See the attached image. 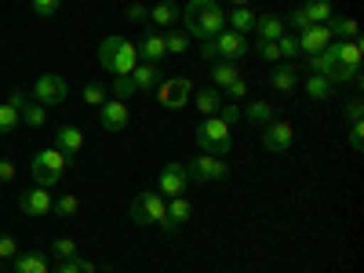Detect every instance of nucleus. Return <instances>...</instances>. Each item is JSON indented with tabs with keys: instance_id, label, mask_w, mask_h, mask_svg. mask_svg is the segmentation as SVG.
Returning a JSON list of instances; mask_svg holds the SVG:
<instances>
[{
	"instance_id": "2eb2a0df",
	"label": "nucleus",
	"mask_w": 364,
	"mask_h": 273,
	"mask_svg": "<svg viewBox=\"0 0 364 273\" xmlns=\"http://www.w3.org/2000/svg\"><path fill=\"white\" fill-rule=\"evenodd\" d=\"M164 58H168V44H164V33H157V29H154V33H146L142 37V44H139V63H164Z\"/></svg>"
},
{
	"instance_id": "9d476101",
	"label": "nucleus",
	"mask_w": 364,
	"mask_h": 273,
	"mask_svg": "<svg viewBox=\"0 0 364 273\" xmlns=\"http://www.w3.org/2000/svg\"><path fill=\"white\" fill-rule=\"evenodd\" d=\"M51 204H55V197H51V190H44V186H33V190H26V193L18 197V211H22V215H29V219L51 215Z\"/></svg>"
},
{
	"instance_id": "09e8293b",
	"label": "nucleus",
	"mask_w": 364,
	"mask_h": 273,
	"mask_svg": "<svg viewBox=\"0 0 364 273\" xmlns=\"http://www.w3.org/2000/svg\"><path fill=\"white\" fill-rule=\"evenodd\" d=\"M15 109H22L26 102H29V91H22V87H11V99H8Z\"/></svg>"
},
{
	"instance_id": "7ed1b4c3",
	"label": "nucleus",
	"mask_w": 364,
	"mask_h": 273,
	"mask_svg": "<svg viewBox=\"0 0 364 273\" xmlns=\"http://www.w3.org/2000/svg\"><path fill=\"white\" fill-rule=\"evenodd\" d=\"M73 164V157H66L63 149H41V154L33 157V164H29V171H33V182L37 186H44V190H51L58 178L66 175V168Z\"/></svg>"
},
{
	"instance_id": "c85d7f7f",
	"label": "nucleus",
	"mask_w": 364,
	"mask_h": 273,
	"mask_svg": "<svg viewBox=\"0 0 364 273\" xmlns=\"http://www.w3.org/2000/svg\"><path fill=\"white\" fill-rule=\"evenodd\" d=\"M302 11L310 15V22H314V26H324L331 15H336V8H331V0H306V4H302Z\"/></svg>"
},
{
	"instance_id": "1a4fd4ad",
	"label": "nucleus",
	"mask_w": 364,
	"mask_h": 273,
	"mask_svg": "<svg viewBox=\"0 0 364 273\" xmlns=\"http://www.w3.org/2000/svg\"><path fill=\"white\" fill-rule=\"evenodd\" d=\"M211 44H215V55L226 58V63H237V58H245L252 51L248 37L245 33H233V29H223L219 37H211Z\"/></svg>"
},
{
	"instance_id": "864d4df0",
	"label": "nucleus",
	"mask_w": 364,
	"mask_h": 273,
	"mask_svg": "<svg viewBox=\"0 0 364 273\" xmlns=\"http://www.w3.org/2000/svg\"><path fill=\"white\" fill-rule=\"evenodd\" d=\"M230 4H237V8H248V4H252V0H230Z\"/></svg>"
},
{
	"instance_id": "393cba45",
	"label": "nucleus",
	"mask_w": 364,
	"mask_h": 273,
	"mask_svg": "<svg viewBox=\"0 0 364 273\" xmlns=\"http://www.w3.org/2000/svg\"><path fill=\"white\" fill-rule=\"evenodd\" d=\"M302 87H306V95H310V99H317V102L331 99V91H336V84H331L328 77H321V73H310L306 80H302Z\"/></svg>"
},
{
	"instance_id": "412c9836",
	"label": "nucleus",
	"mask_w": 364,
	"mask_h": 273,
	"mask_svg": "<svg viewBox=\"0 0 364 273\" xmlns=\"http://www.w3.org/2000/svg\"><path fill=\"white\" fill-rule=\"evenodd\" d=\"M255 33H259V41H281L284 18L281 15H255Z\"/></svg>"
},
{
	"instance_id": "2f4dec72",
	"label": "nucleus",
	"mask_w": 364,
	"mask_h": 273,
	"mask_svg": "<svg viewBox=\"0 0 364 273\" xmlns=\"http://www.w3.org/2000/svg\"><path fill=\"white\" fill-rule=\"evenodd\" d=\"M51 255L55 259H77L80 255V245L73 237H58V240H51Z\"/></svg>"
},
{
	"instance_id": "a18cd8bd",
	"label": "nucleus",
	"mask_w": 364,
	"mask_h": 273,
	"mask_svg": "<svg viewBox=\"0 0 364 273\" xmlns=\"http://www.w3.org/2000/svg\"><path fill=\"white\" fill-rule=\"evenodd\" d=\"M343 113H346V120H350V124H353V120H360V117H364V102H360V99H350Z\"/></svg>"
},
{
	"instance_id": "4468645a",
	"label": "nucleus",
	"mask_w": 364,
	"mask_h": 273,
	"mask_svg": "<svg viewBox=\"0 0 364 273\" xmlns=\"http://www.w3.org/2000/svg\"><path fill=\"white\" fill-rule=\"evenodd\" d=\"M295 44H299V55H321L331 44V33H328V26H310L295 37Z\"/></svg>"
},
{
	"instance_id": "0eeeda50",
	"label": "nucleus",
	"mask_w": 364,
	"mask_h": 273,
	"mask_svg": "<svg viewBox=\"0 0 364 273\" xmlns=\"http://www.w3.org/2000/svg\"><path fill=\"white\" fill-rule=\"evenodd\" d=\"M186 171H190V182H219V178L230 175V164H226V157L200 154V157H193L186 164Z\"/></svg>"
},
{
	"instance_id": "58836bf2",
	"label": "nucleus",
	"mask_w": 364,
	"mask_h": 273,
	"mask_svg": "<svg viewBox=\"0 0 364 273\" xmlns=\"http://www.w3.org/2000/svg\"><path fill=\"white\" fill-rule=\"evenodd\" d=\"M15 255H18V240H15L11 233H0V259L11 262Z\"/></svg>"
},
{
	"instance_id": "bb28decb",
	"label": "nucleus",
	"mask_w": 364,
	"mask_h": 273,
	"mask_svg": "<svg viewBox=\"0 0 364 273\" xmlns=\"http://www.w3.org/2000/svg\"><path fill=\"white\" fill-rule=\"evenodd\" d=\"M219 106H223V91H219V87H200V91H197V109H200L204 117H215Z\"/></svg>"
},
{
	"instance_id": "a19ab883",
	"label": "nucleus",
	"mask_w": 364,
	"mask_h": 273,
	"mask_svg": "<svg viewBox=\"0 0 364 273\" xmlns=\"http://www.w3.org/2000/svg\"><path fill=\"white\" fill-rule=\"evenodd\" d=\"M350 149H357V154H360V146H364V124H360V120H353V124H350Z\"/></svg>"
},
{
	"instance_id": "49530a36",
	"label": "nucleus",
	"mask_w": 364,
	"mask_h": 273,
	"mask_svg": "<svg viewBox=\"0 0 364 273\" xmlns=\"http://www.w3.org/2000/svg\"><path fill=\"white\" fill-rule=\"evenodd\" d=\"M51 273H80V259H58Z\"/></svg>"
},
{
	"instance_id": "dca6fc26",
	"label": "nucleus",
	"mask_w": 364,
	"mask_h": 273,
	"mask_svg": "<svg viewBox=\"0 0 364 273\" xmlns=\"http://www.w3.org/2000/svg\"><path fill=\"white\" fill-rule=\"evenodd\" d=\"M328 48H331V55H336L343 66H350V70H360V55H364V44H360V37H357V41H331Z\"/></svg>"
},
{
	"instance_id": "9b49d317",
	"label": "nucleus",
	"mask_w": 364,
	"mask_h": 273,
	"mask_svg": "<svg viewBox=\"0 0 364 273\" xmlns=\"http://www.w3.org/2000/svg\"><path fill=\"white\" fill-rule=\"evenodd\" d=\"M157 186H161V197H182L190 190V171H186V164H168L164 171H161V178H157Z\"/></svg>"
},
{
	"instance_id": "de8ad7c7",
	"label": "nucleus",
	"mask_w": 364,
	"mask_h": 273,
	"mask_svg": "<svg viewBox=\"0 0 364 273\" xmlns=\"http://www.w3.org/2000/svg\"><path fill=\"white\" fill-rule=\"evenodd\" d=\"M128 18L132 22H146L149 18V8L146 4H128Z\"/></svg>"
},
{
	"instance_id": "f257e3e1",
	"label": "nucleus",
	"mask_w": 364,
	"mask_h": 273,
	"mask_svg": "<svg viewBox=\"0 0 364 273\" xmlns=\"http://www.w3.org/2000/svg\"><path fill=\"white\" fill-rule=\"evenodd\" d=\"M178 22H182V33H186L190 41L193 37L211 41L226 29V15H223V8L215 4V0H190V4L178 11Z\"/></svg>"
},
{
	"instance_id": "473e14b6",
	"label": "nucleus",
	"mask_w": 364,
	"mask_h": 273,
	"mask_svg": "<svg viewBox=\"0 0 364 273\" xmlns=\"http://www.w3.org/2000/svg\"><path fill=\"white\" fill-rule=\"evenodd\" d=\"M51 211H55V215H63V219H73L77 211H80V197H73V193H66V197H55Z\"/></svg>"
},
{
	"instance_id": "ea45409f",
	"label": "nucleus",
	"mask_w": 364,
	"mask_h": 273,
	"mask_svg": "<svg viewBox=\"0 0 364 273\" xmlns=\"http://www.w3.org/2000/svg\"><path fill=\"white\" fill-rule=\"evenodd\" d=\"M29 4H33V15H41V18H51V15L58 11V4H63V0H29Z\"/></svg>"
},
{
	"instance_id": "5fc2aeb1",
	"label": "nucleus",
	"mask_w": 364,
	"mask_h": 273,
	"mask_svg": "<svg viewBox=\"0 0 364 273\" xmlns=\"http://www.w3.org/2000/svg\"><path fill=\"white\" fill-rule=\"evenodd\" d=\"M0 273H8V269H0Z\"/></svg>"
},
{
	"instance_id": "7c9ffc66",
	"label": "nucleus",
	"mask_w": 364,
	"mask_h": 273,
	"mask_svg": "<svg viewBox=\"0 0 364 273\" xmlns=\"http://www.w3.org/2000/svg\"><path fill=\"white\" fill-rule=\"evenodd\" d=\"M269 84L277 87L281 95H288V91H295V84H299V73L291 66H277V70H273V77H269Z\"/></svg>"
},
{
	"instance_id": "f03ea898",
	"label": "nucleus",
	"mask_w": 364,
	"mask_h": 273,
	"mask_svg": "<svg viewBox=\"0 0 364 273\" xmlns=\"http://www.w3.org/2000/svg\"><path fill=\"white\" fill-rule=\"evenodd\" d=\"M99 66L113 77H132V70L139 66V48L124 37H106L99 44Z\"/></svg>"
},
{
	"instance_id": "f704fd0d",
	"label": "nucleus",
	"mask_w": 364,
	"mask_h": 273,
	"mask_svg": "<svg viewBox=\"0 0 364 273\" xmlns=\"http://www.w3.org/2000/svg\"><path fill=\"white\" fill-rule=\"evenodd\" d=\"M18 124H22L18 109H15L11 102H4V106H0V135H11V132H15Z\"/></svg>"
},
{
	"instance_id": "c03bdc74",
	"label": "nucleus",
	"mask_w": 364,
	"mask_h": 273,
	"mask_svg": "<svg viewBox=\"0 0 364 273\" xmlns=\"http://www.w3.org/2000/svg\"><path fill=\"white\" fill-rule=\"evenodd\" d=\"M288 22H291V26L299 29V33H302V29H310V26H314V22H310V15H306V11H302V8H295V11L288 15Z\"/></svg>"
},
{
	"instance_id": "79ce46f5",
	"label": "nucleus",
	"mask_w": 364,
	"mask_h": 273,
	"mask_svg": "<svg viewBox=\"0 0 364 273\" xmlns=\"http://www.w3.org/2000/svg\"><path fill=\"white\" fill-rule=\"evenodd\" d=\"M215 117H219V120H226V124H233V120H240V106H237V102H223Z\"/></svg>"
},
{
	"instance_id": "a211bd4d",
	"label": "nucleus",
	"mask_w": 364,
	"mask_h": 273,
	"mask_svg": "<svg viewBox=\"0 0 364 273\" xmlns=\"http://www.w3.org/2000/svg\"><path fill=\"white\" fill-rule=\"evenodd\" d=\"M324 26H328L331 41H357L360 37L357 33V18H350V15H331Z\"/></svg>"
},
{
	"instance_id": "a878e982",
	"label": "nucleus",
	"mask_w": 364,
	"mask_h": 273,
	"mask_svg": "<svg viewBox=\"0 0 364 273\" xmlns=\"http://www.w3.org/2000/svg\"><path fill=\"white\" fill-rule=\"evenodd\" d=\"M211 87H230L233 80H240V70H237V63H226V58H219L215 66H211Z\"/></svg>"
},
{
	"instance_id": "aec40b11",
	"label": "nucleus",
	"mask_w": 364,
	"mask_h": 273,
	"mask_svg": "<svg viewBox=\"0 0 364 273\" xmlns=\"http://www.w3.org/2000/svg\"><path fill=\"white\" fill-rule=\"evenodd\" d=\"M11 262H15V273H51L44 252H18Z\"/></svg>"
},
{
	"instance_id": "c9c22d12",
	"label": "nucleus",
	"mask_w": 364,
	"mask_h": 273,
	"mask_svg": "<svg viewBox=\"0 0 364 273\" xmlns=\"http://www.w3.org/2000/svg\"><path fill=\"white\" fill-rule=\"evenodd\" d=\"M80 95H84V102L87 106H102L109 95H106V87L99 84V80H91V84H84V91H80Z\"/></svg>"
},
{
	"instance_id": "8fccbe9b",
	"label": "nucleus",
	"mask_w": 364,
	"mask_h": 273,
	"mask_svg": "<svg viewBox=\"0 0 364 273\" xmlns=\"http://www.w3.org/2000/svg\"><path fill=\"white\" fill-rule=\"evenodd\" d=\"M197 55L208 58V63H215V58H219V55H215V44H211V41H200V51H197Z\"/></svg>"
},
{
	"instance_id": "72a5a7b5",
	"label": "nucleus",
	"mask_w": 364,
	"mask_h": 273,
	"mask_svg": "<svg viewBox=\"0 0 364 273\" xmlns=\"http://www.w3.org/2000/svg\"><path fill=\"white\" fill-rule=\"evenodd\" d=\"M164 44H168V55H186V51H190V37L182 33V29H168Z\"/></svg>"
},
{
	"instance_id": "f8f14e48",
	"label": "nucleus",
	"mask_w": 364,
	"mask_h": 273,
	"mask_svg": "<svg viewBox=\"0 0 364 273\" xmlns=\"http://www.w3.org/2000/svg\"><path fill=\"white\" fill-rule=\"evenodd\" d=\"M128 102H120V99H106L102 106H99V124H102V132H109V135H117V132H124L128 128Z\"/></svg>"
},
{
	"instance_id": "37998d69",
	"label": "nucleus",
	"mask_w": 364,
	"mask_h": 273,
	"mask_svg": "<svg viewBox=\"0 0 364 273\" xmlns=\"http://www.w3.org/2000/svg\"><path fill=\"white\" fill-rule=\"evenodd\" d=\"M277 51H281V58H295V55H299V44H295V37H288V33H284V37L277 41Z\"/></svg>"
},
{
	"instance_id": "b1692460",
	"label": "nucleus",
	"mask_w": 364,
	"mask_h": 273,
	"mask_svg": "<svg viewBox=\"0 0 364 273\" xmlns=\"http://www.w3.org/2000/svg\"><path fill=\"white\" fill-rule=\"evenodd\" d=\"M190 215H193V204H190L186 197H168V215H164V219H168L175 230H178L182 223H190Z\"/></svg>"
},
{
	"instance_id": "4be33fe9",
	"label": "nucleus",
	"mask_w": 364,
	"mask_h": 273,
	"mask_svg": "<svg viewBox=\"0 0 364 273\" xmlns=\"http://www.w3.org/2000/svg\"><path fill=\"white\" fill-rule=\"evenodd\" d=\"M149 22L161 26V29H175V22H178V8L171 4V0H157V4L149 8Z\"/></svg>"
},
{
	"instance_id": "c756f323",
	"label": "nucleus",
	"mask_w": 364,
	"mask_h": 273,
	"mask_svg": "<svg viewBox=\"0 0 364 273\" xmlns=\"http://www.w3.org/2000/svg\"><path fill=\"white\" fill-rule=\"evenodd\" d=\"M18 117H22V124H29V128H41L44 120H48V106H41L37 99H29V102L18 109Z\"/></svg>"
},
{
	"instance_id": "5701e85b",
	"label": "nucleus",
	"mask_w": 364,
	"mask_h": 273,
	"mask_svg": "<svg viewBox=\"0 0 364 273\" xmlns=\"http://www.w3.org/2000/svg\"><path fill=\"white\" fill-rule=\"evenodd\" d=\"M240 120H248V124H269V120H273V106L255 99L248 106H240Z\"/></svg>"
},
{
	"instance_id": "39448f33",
	"label": "nucleus",
	"mask_w": 364,
	"mask_h": 273,
	"mask_svg": "<svg viewBox=\"0 0 364 273\" xmlns=\"http://www.w3.org/2000/svg\"><path fill=\"white\" fill-rule=\"evenodd\" d=\"M164 215H168V200L161 193H139L132 200V219L139 226H161Z\"/></svg>"
},
{
	"instance_id": "e433bc0d",
	"label": "nucleus",
	"mask_w": 364,
	"mask_h": 273,
	"mask_svg": "<svg viewBox=\"0 0 364 273\" xmlns=\"http://www.w3.org/2000/svg\"><path fill=\"white\" fill-rule=\"evenodd\" d=\"M109 91H113V99H120V102H128V99L135 95V80H132V77H117Z\"/></svg>"
},
{
	"instance_id": "3c124183",
	"label": "nucleus",
	"mask_w": 364,
	"mask_h": 273,
	"mask_svg": "<svg viewBox=\"0 0 364 273\" xmlns=\"http://www.w3.org/2000/svg\"><path fill=\"white\" fill-rule=\"evenodd\" d=\"M11 178H15V164L0 157V182H11Z\"/></svg>"
},
{
	"instance_id": "6ab92c4d",
	"label": "nucleus",
	"mask_w": 364,
	"mask_h": 273,
	"mask_svg": "<svg viewBox=\"0 0 364 273\" xmlns=\"http://www.w3.org/2000/svg\"><path fill=\"white\" fill-rule=\"evenodd\" d=\"M132 80H135V91H149V87H157L164 77H161V66L157 63H139L132 70Z\"/></svg>"
},
{
	"instance_id": "6e6552de",
	"label": "nucleus",
	"mask_w": 364,
	"mask_h": 273,
	"mask_svg": "<svg viewBox=\"0 0 364 273\" xmlns=\"http://www.w3.org/2000/svg\"><path fill=\"white\" fill-rule=\"evenodd\" d=\"M66 95H70V84H66V77H58V73H44L33 84V99L41 106H58V102H66Z\"/></svg>"
},
{
	"instance_id": "603ef678",
	"label": "nucleus",
	"mask_w": 364,
	"mask_h": 273,
	"mask_svg": "<svg viewBox=\"0 0 364 273\" xmlns=\"http://www.w3.org/2000/svg\"><path fill=\"white\" fill-rule=\"evenodd\" d=\"M226 91H230L233 99H245V95H248V84H245V80H233V84H230Z\"/></svg>"
},
{
	"instance_id": "cd10ccee",
	"label": "nucleus",
	"mask_w": 364,
	"mask_h": 273,
	"mask_svg": "<svg viewBox=\"0 0 364 273\" xmlns=\"http://www.w3.org/2000/svg\"><path fill=\"white\" fill-rule=\"evenodd\" d=\"M230 22V29H233V33H252V29H255V11L252 8H233V15L226 18Z\"/></svg>"
},
{
	"instance_id": "ddd939ff",
	"label": "nucleus",
	"mask_w": 364,
	"mask_h": 273,
	"mask_svg": "<svg viewBox=\"0 0 364 273\" xmlns=\"http://www.w3.org/2000/svg\"><path fill=\"white\" fill-rule=\"evenodd\" d=\"M291 142H295V132H291L288 120H269L266 132H262V146L269 149V154H288Z\"/></svg>"
},
{
	"instance_id": "4c0bfd02",
	"label": "nucleus",
	"mask_w": 364,
	"mask_h": 273,
	"mask_svg": "<svg viewBox=\"0 0 364 273\" xmlns=\"http://www.w3.org/2000/svg\"><path fill=\"white\" fill-rule=\"evenodd\" d=\"M255 55L262 63H281V51H277V41H255Z\"/></svg>"
},
{
	"instance_id": "f3484780",
	"label": "nucleus",
	"mask_w": 364,
	"mask_h": 273,
	"mask_svg": "<svg viewBox=\"0 0 364 273\" xmlns=\"http://www.w3.org/2000/svg\"><path fill=\"white\" fill-rule=\"evenodd\" d=\"M80 146H84V132L73 128V124H63L55 132V149H63L66 157H77L80 154Z\"/></svg>"
},
{
	"instance_id": "423d86ee",
	"label": "nucleus",
	"mask_w": 364,
	"mask_h": 273,
	"mask_svg": "<svg viewBox=\"0 0 364 273\" xmlns=\"http://www.w3.org/2000/svg\"><path fill=\"white\" fill-rule=\"evenodd\" d=\"M157 99H161V106L164 109H182L190 99H193V84L186 80V77H164L161 84H157Z\"/></svg>"
},
{
	"instance_id": "20e7f679",
	"label": "nucleus",
	"mask_w": 364,
	"mask_h": 273,
	"mask_svg": "<svg viewBox=\"0 0 364 273\" xmlns=\"http://www.w3.org/2000/svg\"><path fill=\"white\" fill-rule=\"evenodd\" d=\"M197 146L211 157H226L233 149V135H230V124L219 117H204L197 124Z\"/></svg>"
}]
</instances>
